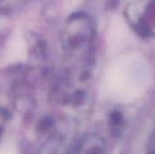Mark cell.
<instances>
[{
    "instance_id": "6da1fadb",
    "label": "cell",
    "mask_w": 155,
    "mask_h": 154,
    "mask_svg": "<svg viewBox=\"0 0 155 154\" xmlns=\"http://www.w3.org/2000/svg\"><path fill=\"white\" fill-rule=\"evenodd\" d=\"M153 73L140 54H130L114 60L105 69L100 91L106 99L129 103L141 98L151 85Z\"/></svg>"
},
{
    "instance_id": "7a4b0ae2",
    "label": "cell",
    "mask_w": 155,
    "mask_h": 154,
    "mask_svg": "<svg viewBox=\"0 0 155 154\" xmlns=\"http://www.w3.org/2000/svg\"><path fill=\"white\" fill-rule=\"evenodd\" d=\"M27 46L21 35L15 34L9 41L6 47V61L9 63L19 62L25 58Z\"/></svg>"
},
{
    "instance_id": "3957f363",
    "label": "cell",
    "mask_w": 155,
    "mask_h": 154,
    "mask_svg": "<svg viewBox=\"0 0 155 154\" xmlns=\"http://www.w3.org/2000/svg\"><path fill=\"white\" fill-rule=\"evenodd\" d=\"M0 154H17V151L13 143H5L0 146Z\"/></svg>"
}]
</instances>
